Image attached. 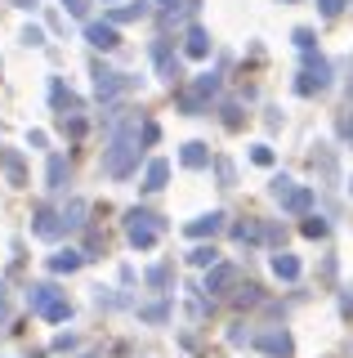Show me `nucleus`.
<instances>
[{
	"mask_svg": "<svg viewBox=\"0 0 353 358\" xmlns=\"http://www.w3.org/2000/svg\"><path fill=\"white\" fill-rule=\"evenodd\" d=\"M143 14H148V0H135V5H117L107 14V22H130V18H143Z\"/></svg>",
	"mask_w": 353,
	"mask_h": 358,
	"instance_id": "nucleus-20",
	"label": "nucleus"
},
{
	"mask_svg": "<svg viewBox=\"0 0 353 358\" xmlns=\"http://www.w3.org/2000/svg\"><path fill=\"white\" fill-rule=\"evenodd\" d=\"M85 41H90L94 50H117L121 31H117V22H85Z\"/></svg>",
	"mask_w": 353,
	"mask_h": 358,
	"instance_id": "nucleus-10",
	"label": "nucleus"
},
{
	"mask_svg": "<svg viewBox=\"0 0 353 358\" xmlns=\"http://www.w3.org/2000/svg\"><path fill=\"white\" fill-rule=\"evenodd\" d=\"M349 0H317V9H322V18H336L340 9H345Z\"/></svg>",
	"mask_w": 353,
	"mask_h": 358,
	"instance_id": "nucleus-31",
	"label": "nucleus"
},
{
	"mask_svg": "<svg viewBox=\"0 0 353 358\" xmlns=\"http://www.w3.org/2000/svg\"><path fill=\"white\" fill-rule=\"evenodd\" d=\"M273 197L282 201V210H291V215H308L313 210V188H304V184H295L291 175H273Z\"/></svg>",
	"mask_w": 353,
	"mask_h": 358,
	"instance_id": "nucleus-4",
	"label": "nucleus"
},
{
	"mask_svg": "<svg viewBox=\"0 0 353 358\" xmlns=\"http://www.w3.org/2000/svg\"><path fill=\"white\" fill-rule=\"evenodd\" d=\"M157 134H161V130L152 126V121H143V143H157Z\"/></svg>",
	"mask_w": 353,
	"mask_h": 358,
	"instance_id": "nucleus-35",
	"label": "nucleus"
},
{
	"mask_svg": "<svg viewBox=\"0 0 353 358\" xmlns=\"http://www.w3.org/2000/svg\"><path fill=\"white\" fill-rule=\"evenodd\" d=\"M326 85H331V63L322 59V54H313V50H308L304 72L295 76V94H322Z\"/></svg>",
	"mask_w": 353,
	"mask_h": 358,
	"instance_id": "nucleus-6",
	"label": "nucleus"
},
{
	"mask_svg": "<svg viewBox=\"0 0 353 358\" xmlns=\"http://www.w3.org/2000/svg\"><path fill=\"white\" fill-rule=\"evenodd\" d=\"M326 233H331V224L322 215H308L304 220V238H326Z\"/></svg>",
	"mask_w": 353,
	"mask_h": 358,
	"instance_id": "nucleus-25",
	"label": "nucleus"
},
{
	"mask_svg": "<svg viewBox=\"0 0 353 358\" xmlns=\"http://www.w3.org/2000/svg\"><path fill=\"white\" fill-rule=\"evenodd\" d=\"M14 5H18V9H36L40 0H14Z\"/></svg>",
	"mask_w": 353,
	"mask_h": 358,
	"instance_id": "nucleus-37",
	"label": "nucleus"
},
{
	"mask_svg": "<svg viewBox=\"0 0 353 358\" xmlns=\"http://www.w3.org/2000/svg\"><path fill=\"white\" fill-rule=\"evenodd\" d=\"M50 99H54V108H59V117H76V112H81V99H76L72 90H63V81H50Z\"/></svg>",
	"mask_w": 353,
	"mask_h": 358,
	"instance_id": "nucleus-13",
	"label": "nucleus"
},
{
	"mask_svg": "<svg viewBox=\"0 0 353 358\" xmlns=\"http://www.w3.org/2000/svg\"><path fill=\"white\" fill-rule=\"evenodd\" d=\"M126 90H135V76H126V72H112V67H103V63L94 67V94L103 99V103H112L117 94H126Z\"/></svg>",
	"mask_w": 353,
	"mask_h": 358,
	"instance_id": "nucleus-7",
	"label": "nucleus"
},
{
	"mask_svg": "<svg viewBox=\"0 0 353 358\" xmlns=\"http://www.w3.org/2000/svg\"><path fill=\"white\" fill-rule=\"evenodd\" d=\"M224 126H228V130L241 126V108H237V103H224Z\"/></svg>",
	"mask_w": 353,
	"mask_h": 358,
	"instance_id": "nucleus-30",
	"label": "nucleus"
},
{
	"mask_svg": "<svg viewBox=\"0 0 353 358\" xmlns=\"http://www.w3.org/2000/svg\"><path fill=\"white\" fill-rule=\"evenodd\" d=\"M340 309H345V313H353V291H349L345 300H340Z\"/></svg>",
	"mask_w": 353,
	"mask_h": 358,
	"instance_id": "nucleus-36",
	"label": "nucleus"
},
{
	"mask_svg": "<svg viewBox=\"0 0 353 358\" xmlns=\"http://www.w3.org/2000/svg\"><path fill=\"white\" fill-rule=\"evenodd\" d=\"M63 5H68V14H76V18H85V9H90L85 0H63Z\"/></svg>",
	"mask_w": 353,
	"mask_h": 358,
	"instance_id": "nucleus-34",
	"label": "nucleus"
},
{
	"mask_svg": "<svg viewBox=\"0 0 353 358\" xmlns=\"http://www.w3.org/2000/svg\"><path fill=\"white\" fill-rule=\"evenodd\" d=\"M273 273H278L282 282H295V278H300V260H295L291 251H278L273 255Z\"/></svg>",
	"mask_w": 353,
	"mask_h": 358,
	"instance_id": "nucleus-18",
	"label": "nucleus"
},
{
	"mask_svg": "<svg viewBox=\"0 0 353 358\" xmlns=\"http://www.w3.org/2000/svg\"><path fill=\"white\" fill-rule=\"evenodd\" d=\"M63 224H68V233L81 229V224H85V201H72V206L63 210Z\"/></svg>",
	"mask_w": 353,
	"mask_h": 358,
	"instance_id": "nucleus-24",
	"label": "nucleus"
},
{
	"mask_svg": "<svg viewBox=\"0 0 353 358\" xmlns=\"http://www.w3.org/2000/svg\"><path fill=\"white\" fill-rule=\"evenodd\" d=\"M81 264H85V255L72 251V246H68V251H59V255H50V268H54V273H76Z\"/></svg>",
	"mask_w": 353,
	"mask_h": 358,
	"instance_id": "nucleus-19",
	"label": "nucleus"
},
{
	"mask_svg": "<svg viewBox=\"0 0 353 358\" xmlns=\"http://www.w3.org/2000/svg\"><path fill=\"white\" fill-rule=\"evenodd\" d=\"M23 41H27V45H45V31H40V27H27Z\"/></svg>",
	"mask_w": 353,
	"mask_h": 358,
	"instance_id": "nucleus-33",
	"label": "nucleus"
},
{
	"mask_svg": "<svg viewBox=\"0 0 353 358\" xmlns=\"http://www.w3.org/2000/svg\"><path fill=\"white\" fill-rule=\"evenodd\" d=\"M255 350L269 354V358H295V341H291L286 327H269V331L255 336Z\"/></svg>",
	"mask_w": 353,
	"mask_h": 358,
	"instance_id": "nucleus-8",
	"label": "nucleus"
},
{
	"mask_svg": "<svg viewBox=\"0 0 353 358\" xmlns=\"http://www.w3.org/2000/svg\"><path fill=\"white\" fill-rule=\"evenodd\" d=\"M313 166H322V175H336V157H331L326 148H317V152H313Z\"/></svg>",
	"mask_w": 353,
	"mask_h": 358,
	"instance_id": "nucleus-29",
	"label": "nucleus"
},
{
	"mask_svg": "<svg viewBox=\"0 0 353 358\" xmlns=\"http://www.w3.org/2000/svg\"><path fill=\"white\" fill-rule=\"evenodd\" d=\"M250 162H255V166H273V148H269V143H255V148H250Z\"/></svg>",
	"mask_w": 353,
	"mask_h": 358,
	"instance_id": "nucleus-28",
	"label": "nucleus"
},
{
	"mask_svg": "<svg viewBox=\"0 0 353 358\" xmlns=\"http://www.w3.org/2000/svg\"><path fill=\"white\" fill-rule=\"evenodd\" d=\"M188 264H197V268H215V264H219V251H215V246H197V251H188Z\"/></svg>",
	"mask_w": 353,
	"mask_h": 358,
	"instance_id": "nucleus-23",
	"label": "nucleus"
},
{
	"mask_svg": "<svg viewBox=\"0 0 353 358\" xmlns=\"http://www.w3.org/2000/svg\"><path fill=\"white\" fill-rule=\"evenodd\" d=\"M0 162H5V171H9V179H14V184H23V162H18V157L14 152H0Z\"/></svg>",
	"mask_w": 353,
	"mask_h": 358,
	"instance_id": "nucleus-26",
	"label": "nucleus"
},
{
	"mask_svg": "<svg viewBox=\"0 0 353 358\" xmlns=\"http://www.w3.org/2000/svg\"><path fill=\"white\" fill-rule=\"evenodd\" d=\"M27 309L40 313L45 322H68V318H72L68 296H63L54 282H36V287H31V291H27Z\"/></svg>",
	"mask_w": 353,
	"mask_h": 358,
	"instance_id": "nucleus-2",
	"label": "nucleus"
},
{
	"mask_svg": "<svg viewBox=\"0 0 353 358\" xmlns=\"http://www.w3.org/2000/svg\"><path fill=\"white\" fill-rule=\"evenodd\" d=\"M233 278H237V268H233V264H224V260H219V264L211 268V273H206V291H211V296H224V291H228V287H233Z\"/></svg>",
	"mask_w": 353,
	"mask_h": 358,
	"instance_id": "nucleus-12",
	"label": "nucleus"
},
{
	"mask_svg": "<svg viewBox=\"0 0 353 358\" xmlns=\"http://www.w3.org/2000/svg\"><path fill=\"white\" fill-rule=\"evenodd\" d=\"M161 5H174V0H161Z\"/></svg>",
	"mask_w": 353,
	"mask_h": 358,
	"instance_id": "nucleus-38",
	"label": "nucleus"
},
{
	"mask_svg": "<svg viewBox=\"0 0 353 358\" xmlns=\"http://www.w3.org/2000/svg\"><path fill=\"white\" fill-rule=\"evenodd\" d=\"M152 59H157V72H161V81H174V76H179V63L170 59V45H165V41H157V45H152Z\"/></svg>",
	"mask_w": 353,
	"mask_h": 358,
	"instance_id": "nucleus-16",
	"label": "nucleus"
},
{
	"mask_svg": "<svg viewBox=\"0 0 353 358\" xmlns=\"http://www.w3.org/2000/svg\"><path fill=\"white\" fill-rule=\"evenodd\" d=\"M183 54H188V59H206V54H211V36H206V27H188V36H183Z\"/></svg>",
	"mask_w": 353,
	"mask_h": 358,
	"instance_id": "nucleus-15",
	"label": "nucleus"
},
{
	"mask_svg": "<svg viewBox=\"0 0 353 358\" xmlns=\"http://www.w3.org/2000/svg\"><path fill=\"white\" fill-rule=\"evenodd\" d=\"M233 238H237L241 246H246V242H260V238H264V224H260V220H246V224H237V229H233Z\"/></svg>",
	"mask_w": 353,
	"mask_h": 358,
	"instance_id": "nucleus-22",
	"label": "nucleus"
},
{
	"mask_svg": "<svg viewBox=\"0 0 353 358\" xmlns=\"http://www.w3.org/2000/svg\"><path fill=\"white\" fill-rule=\"evenodd\" d=\"M139 112H130V117H121V126L112 134V143H107V152H103V171L112 175V179H126V175H135V166H139Z\"/></svg>",
	"mask_w": 353,
	"mask_h": 358,
	"instance_id": "nucleus-1",
	"label": "nucleus"
},
{
	"mask_svg": "<svg viewBox=\"0 0 353 358\" xmlns=\"http://www.w3.org/2000/svg\"><path fill=\"white\" fill-rule=\"evenodd\" d=\"M148 282L152 287H165V282H170V264H152L148 268Z\"/></svg>",
	"mask_w": 353,
	"mask_h": 358,
	"instance_id": "nucleus-27",
	"label": "nucleus"
},
{
	"mask_svg": "<svg viewBox=\"0 0 353 358\" xmlns=\"http://www.w3.org/2000/svg\"><path fill=\"white\" fill-rule=\"evenodd\" d=\"M165 179H170V162H148V175H143V188H148V193H161L165 188Z\"/></svg>",
	"mask_w": 353,
	"mask_h": 358,
	"instance_id": "nucleus-17",
	"label": "nucleus"
},
{
	"mask_svg": "<svg viewBox=\"0 0 353 358\" xmlns=\"http://www.w3.org/2000/svg\"><path fill=\"white\" fill-rule=\"evenodd\" d=\"M295 45H300V50L308 54V50H313V31H308V27H295V36H291Z\"/></svg>",
	"mask_w": 353,
	"mask_h": 358,
	"instance_id": "nucleus-32",
	"label": "nucleus"
},
{
	"mask_svg": "<svg viewBox=\"0 0 353 358\" xmlns=\"http://www.w3.org/2000/svg\"><path fill=\"white\" fill-rule=\"evenodd\" d=\"M31 233H36V238H45V242H54V238H63V233H68V224H63L59 210L40 206V210H36V220H31Z\"/></svg>",
	"mask_w": 353,
	"mask_h": 358,
	"instance_id": "nucleus-9",
	"label": "nucleus"
},
{
	"mask_svg": "<svg viewBox=\"0 0 353 358\" xmlns=\"http://www.w3.org/2000/svg\"><path fill=\"white\" fill-rule=\"evenodd\" d=\"M224 224H228L224 210H211V215H197L183 233H188V238H215V233H224Z\"/></svg>",
	"mask_w": 353,
	"mask_h": 358,
	"instance_id": "nucleus-11",
	"label": "nucleus"
},
{
	"mask_svg": "<svg viewBox=\"0 0 353 358\" xmlns=\"http://www.w3.org/2000/svg\"><path fill=\"white\" fill-rule=\"evenodd\" d=\"M179 162L188 166V171H202V166H211V148L193 139V143H183V148H179Z\"/></svg>",
	"mask_w": 353,
	"mask_h": 358,
	"instance_id": "nucleus-14",
	"label": "nucleus"
},
{
	"mask_svg": "<svg viewBox=\"0 0 353 358\" xmlns=\"http://www.w3.org/2000/svg\"><path fill=\"white\" fill-rule=\"evenodd\" d=\"M85 358H94V354H85Z\"/></svg>",
	"mask_w": 353,
	"mask_h": 358,
	"instance_id": "nucleus-39",
	"label": "nucleus"
},
{
	"mask_svg": "<svg viewBox=\"0 0 353 358\" xmlns=\"http://www.w3.org/2000/svg\"><path fill=\"white\" fill-rule=\"evenodd\" d=\"M349 134H353V130H349Z\"/></svg>",
	"mask_w": 353,
	"mask_h": 358,
	"instance_id": "nucleus-40",
	"label": "nucleus"
},
{
	"mask_svg": "<svg viewBox=\"0 0 353 358\" xmlns=\"http://www.w3.org/2000/svg\"><path fill=\"white\" fill-rule=\"evenodd\" d=\"M63 179H68V157H50L45 184H50V188H63Z\"/></svg>",
	"mask_w": 353,
	"mask_h": 358,
	"instance_id": "nucleus-21",
	"label": "nucleus"
},
{
	"mask_svg": "<svg viewBox=\"0 0 353 358\" xmlns=\"http://www.w3.org/2000/svg\"><path fill=\"white\" fill-rule=\"evenodd\" d=\"M161 215H152V210H130L126 215V238H130V246H139V251H152L157 246V238H161Z\"/></svg>",
	"mask_w": 353,
	"mask_h": 358,
	"instance_id": "nucleus-3",
	"label": "nucleus"
},
{
	"mask_svg": "<svg viewBox=\"0 0 353 358\" xmlns=\"http://www.w3.org/2000/svg\"><path fill=\"white\" fill-rule=\"evenodd\" d=\"M215 94H219V76H215V72H202V76H197V81H193L188 90H179V112L197 117V112L211 103Z\"/></svg>",
	"mask_w": 353,
	"mask_h": 358,
	"instance_id": "nucleus-5",
	"label": "nucleus"
}]
</instances>
